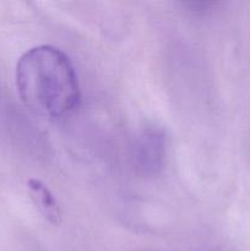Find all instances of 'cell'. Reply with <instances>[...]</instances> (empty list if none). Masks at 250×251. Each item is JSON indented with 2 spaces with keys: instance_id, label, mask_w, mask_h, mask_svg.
<instances>
[{
  "instance_id": "cell-1",
  "label": "cell",
  "mask_w": 250,
  "mask_h": 251,
  "mask_svg": "<svg viewBox=\"0 0 250 251\" xmlns=\"http://www.w3.org/2000/svg\"><path fill=\"white\" fill-rule=\"evenodd\" d=\"M16 86L33 114L49 120L65 118L78 107L80 86L70 59L53 46L27 50L16 65Z\"/></svg>"
},
{
  "instance_id": "cell-2",
  "label": "cell",
  "mask_w": 250,
  "mask_h": 251,
  "mask_svg": "<svg viewBox=\"0 0 250 251\" xmlns=\"http://www.w3.org/2000/svg\"><path fill=\"white\" fill-rule=\"evenodd\" d=\"M166 158V137L163 131L149 127L141 134L135 146V162L147 174H156L163 168Z\"/></svg>"
},
{
  "instance_id": "cell-3",
  "label": "cell",
  "mask_w": 250,
  "mask_h": 251,
  "mask_svg": "<svg viewBox=\"0 0 250 251\" xmlns=\"http://www.w3.org/2000/svg\"><path fill=\"white\" fill-rule=\"evenodd\" d=\"M28 191L42 216L50 225L58 226L61 222V210L51 191L37 179H31L28 181Z\"/></svg>"
}]
</instances>
